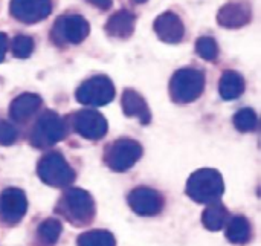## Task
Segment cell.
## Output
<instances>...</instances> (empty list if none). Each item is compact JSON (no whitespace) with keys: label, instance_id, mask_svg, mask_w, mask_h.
<instances>
[{"label":"cell","instance_id":"cell-1","mask_svg":"<svg viewBox=\"0 0 261 246\" xmlns=\"http://www.w3.org/2000/svg\"><path fill=\"white\" fill-rule=\"evenodd\" d=\"M57 213L73 227H84L95 217V202L83 188H69L57 204Z\"/></svg>","mask_w":261,"mask_h":246},{"label":"cell","instance_id":"cell-2","mask_svg":"<svg viewBox=\"0 0 261 246\" xmlns=\"http://www.w3.org/2000/svg\"><path fill=\"white\" fill-rule=\"evenodd\" d=\"M185 191L197 204H214L222 198L225 182L217 170L202 168L190 176Z\"/></svg>","mask_w":261,"mask_h":246},{"label":"cell","instance_id":"cell-3","mask_svg":"<svg viewBox=\"0 0 261 246\" xmlns=\"http://www.w3.org/2000/svg\"><path fill=\"white\" fill-rule=\"evenodd\" d=\"M205 89V75L203 72L191 67L179 69L174 72L170 81V95L173 101L187 104L196 101Z\"/></svg>","mask_w":261,"mask_h":246},{"label":"cell","instance_id":"cell-4","mask_svg":"<svg viewBox=\"0 0 261 246\" xmlns=\"http://www.w3.org/2000/svg\"><path fill=\"white\" fill-rule=\"evenodd\" d=\"M38 178L49 187H69L76 175L73 168L67 164L64 156L60 152H49L46 153L37 165Z\"/></svg>","mask_w":261,"mask_h":246},{"label":"cell","instance_id":"cell-5","mask_svg":"<svg viewBox=\"0 0 261 246\" xmlns=\"http://www.w3.org/2000/svg\"><path fill=\"white\" fill-rule=\"evenodd\" d=\"M142 156V145L130 138H121L107 145L104 162L113 171L122 173L130 170Z\"/></svg>","mask_w":261,"mask_h":246},{"label":"cell","instance_id":"cell-6","mask_svg":"<svg viewBox=\"0 0 261 246\" xmlns=\"http://www.w3.org/2000/svg\"><path fill=\"white\" fill-rule=\"evenodd\" d=\"M66 136V126L57 112L46 110L35 122L31 132V144L37 149H47Z\"/></svg>","mask_w":261,"mask_h":246},{"label":"cell","instance_id":"cell-7","mask_svg":"<svg viewBox=\"0 0 261 246\" xmlns=\"http://www.w3.org/2000/svg\"><path fill=\"white\" fill-rule=\"evenodd\" d=\"M75 98L78 103L86 106H106L115 98V86L110 78L104 75L92 77L81 83V86L75 92Z\"/></svg>","mask_w":261,"mask_h":246},{"label":"cell","instance_id":"cell-8","mask_svg":"<svg viewBox=\"0 0 261 246\" xmlns=\"http://www.w3.org/2000/svg\"><path fill=\"white\" fill-rule=\"evenodd\" d=\"M90 32L89 21L80 14H63L60 15L52 28V38L55 41L78 44L87 38Z\"/></svg>","mask_w":261,"mask_h":246},{"label":"cell","instance_id":"cell-9","mask_svg":"<svg viewBox=\"0 0 261 246\" xmlns=\"http://www.w3.org/2000/svg\"><path fill=\"white\" fill-rule=\"evenodd\" d=\"M28 211L26 194L20 188H6L0 193V220L9 227L17 225Z\"/></svg>","mask_w":261,"mask_h":246},{"label":"cell","instance_id":"cell-10","mask_svg":"<svg viewBox=\"0 0 261 246\" xmlns=\"http://www.w3.org/2000/svg\"><path fill=\"white\" fill-rule=\"evenodd\" d=\"M73 130L86 139H101L107 133V119L96 110H80L70 116Z\"/></svg>","mask_w":261,"mask_h":246},{"label":"cell","instance_id":"cell-11","mask_svg":"<svg viewBox=\"0 0 261 246\" xmlns=\"http://www.w3.org/2000/svg\"><path fill=\"white\" fill-rule=\"evenodd\" d=\"M127 202L130 208L138 214L144 217L156 216L164 208V198L161 193H158L153 188L147 187H138L128 193Z\"/></svg>","mask_w":261,"mask_h":246},{"label":"cell","instance_id":"cell-12","mask_svg":"<svg viewBox=\"0 0 261 246\" xmlns=\"http://www.w3.org/2000/svg\"><path fill=\"white\" fill-rule=\"evenodd\" d=\"M52 11L50 0H11L9 12L21 23H38Z\"/></svg>","mask_w":261,"mask_h":246},{"label":"cell","instance_id":"cell-13","mask_svg":"<svg viewBox=\"0 0 261 246\" xmlns=\"http://www.w3.org/2000/svg\"><path fill=\"white\" fill-rule=\"evenodd\" d=\"M252 18L251 3L248 0H231L223 5L217 12V21L220 26L237 29L248 24Z\"/></svg>","mask_w":261,"mask_h":246},{"label":"cell","instance_id":"cell-14","mask_svg":"<svg viewBox=\"0 0 261 246\" xmlns=\"http://www.w3.org/2000/svg\"><path fill=\"white\" fill-rule=\"evenodd\" d=\"M156 35L165 43H179L185 35V26L180 17L171 11H165L156 17L153 23Z\"/></svg>","mask_w":261,"mask_h":246},{"label":"cell","instance_id":"cell-15","mask_svg":"<svg viewBox=\"0 0 261 246\" xmlns=\"http://www.w3.org/2000/svg\"><path fill=\"white\" fill-rule=\"evenodd\" d=\"M121 104H122V110H124L125 116L136 118L144 126H147L151 121V112L148 109V104L144 100V96L141 93H138L136 90L125 89L122 93Z\"/></svg>","mask_w":261,"mask_h":246},{"label":"cell","instance_id":"cell-16","mask_svg":"<svg viewBox=\"0 0 261 246\" xmlns=\"http://www.w3.org/2000/svg\"><path fill=\"white\" fill-rule=\"evenodd\" d=\"M41 107V98L35 93H21L12 100L9 106V115L15 122L28 121Z\"/></svg>","mask_w":261,"mask_h":246},{"label":"cell","instance_id":"cell-17","mask_svg":"<svg viewBox=\"0 0 261 246\" xmlns=\"http://www.w3.org/2000/svg\"><path fill=\"white\" fill-rule=\"evenodd\" d=\"M136 17L127 9L115 12L106 23V32L113 38H128L135 31Z\"/></svg>","mask_w":261,"mask_h":246},{"label":"cell","instance_id":"cell-18","mask_svg":"<svg viewBox=\"0 0 261 246\" xmlns=\"http://www.w3.org/2000/svg\"><path fill=\"white\" fill-rule=\"evenodd\" d=\"M219 92L226 101L239 98L245 92V78L236 70H225L219 83Z\"/></svg>","mask_w":261,"mask_h":246},{"label":"cell","instance_id":"cell-19","mask_svg":"<svg viewBox=\"0 0 261 246\" xmlns=\"http://www.w3.org/2000/svg\"><path fill=\"white\" fill-rule=\"evenodd\" d=\"M252 230L246 217H232L226 227V239L234 245H245L251 240Z\"/></svg>","mask_w":261,"mask_h":246},{"label":"cell","instance_id":"cell-20","mask_svg":"<svg viewBox=\"0 0 261 246\" xmlns=\"http://www.w3.org/2000/svg\"><path fill=\"white\" fill-rule=\"evenodd\" d=\"M226 219H228V210L220 202L210 204V207L203 211L202 216L203 227L210 231H220L225 227Z\"/></svg>","mask_w":261,"mask_h":246},{"label":"cell","instance_id":"cell-21","mask_svg":"<svg viewBox=\"0 0 261 246\" xmlns=\"http://www.w3.org/2000/svg\"><path fill=\"white\" fill-rule=\"evenodd\" d=\"M61 231H63V227L57 219H46L37 228V236L43 245L52 246L55 245L57 240L60 239Z\"/></svg>","mask_w":261,"mask_h":246},{"label":"cell","instance_id":"cell-22","mask_svg":"<svg viewBox=\"0 0 261 246\" xmlns=\"http://www.w3.org/2000/svg\"><path fill=\"white\" fill-rule=\"evenodd\" d=\"M78 246H116V240L112 233L106 230H92L81 234L76 240Z\"/></svg>","mask_w":261,"mask_h":246},{"label":"cell","instance_id":"cell-23","mask_svg":"<svg viewBox=\"0 0 261 246\" xmlns=\"http://www.w3.org/2000/svg\"><path fill=\"white\" fill-rule=\"evenodd\" d=\"M257 122H258V118H257V113L254 109L245 107L234 115V126L237 130H240L243 133L254 132L257 129Z\"/></svg>","mask_w":261,"mask_h":246},{"label":"cell","instance_id":"cell-24","mask_svg":"<svg viewBox=\"0 0 261 246\" xmlns=\"http://www.w3.org/2000/svg\"><path fill=\"white\" fill-rule=\"evenodd\" d=\"M196 52L203 60L213 61L219 55V46H217V43H216V40L213 37H200L196 41Z\"/></svg>","mask_w":261,"mask_h":246},{"label":"cell","instance_id":"cell-25","mask_svg":"<svg viewBox=\"0 0 261 246\" xmlns=\"http://www.w3.org/2000/svg\"><path fill=\"white\" fill-rule=\"evenodd\" d=\"M34 51V40L28 35H17L12 40V54L15 58H28Z\"/></svg>","mask_w":261,"mask_h":246},{"label":"cell","instance_id":"cell-26","mask_svg":"<svg viewBox=\"0 0 261 246\" xmlns=\"http://www.w3.org/2000/svg\"><path fill=\"white\" fill-rule=\"evenodd\" d=\"M17 130L9 122L0 121V145H11L17 141Z\"/></svg>","mask_w":261,"mask_h":246},{"label":"cell","instance_id":"cell-27","mask_svg":"<svg viewBox=\"0 0 261 246\" xmlns=\"http://www.w3.org/2000/svg\"><path fill=\"white\" fill-rule=\"evenodd\" d=\"M89 3H92L93 6H96L98 9H102V11H107L112 8V3L113 0H87Z\"/></svg>","mask_w":261,"mask_h":246},{"label":"cell","instance_id":"cell-28","mask_svg":"<svg viewBox=\"0 0 261 246\" xmlns=\"http://www.w3.org/2000/svg\"><path fill=\"white\" fill-rule=\"evenodd\" d=\"M6 47H8V37H6V34L0 32V63H2L3 58H5Z\"/></svg>","mask_w":261,"mask_h":246},{"label":"cell","instance_id":"cell-29","mask_svg":"<svg viewBox=\"0 0 261 246\" xmlns=\"http://www.w3.org/2000/svg\"><path fill=\"white\" fill-rule=\"evenodd\" d=\"M133 2H136V3H144V2H147V0H133Z\"/></svg>","mask_w":261,"mask_h":246}]
</instances>
